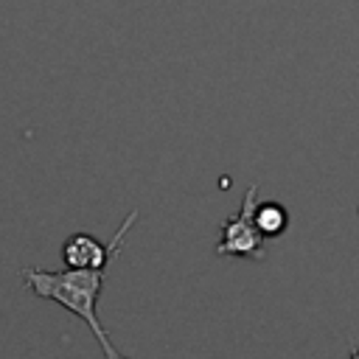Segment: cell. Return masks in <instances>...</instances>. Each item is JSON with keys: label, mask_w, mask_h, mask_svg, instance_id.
Returning <instances> with one entry per match:
<instances>
[{"label": "cell", "mask_w": 359, "mask_h": 359, "mask_svg": "<svg viewBox=\"0 0 359 359\" xmlns=\"http://www.w3.org/2000/svg\"><path fill=\"white\" fill-rule=\"evenodd\" d=\"M22 283L31 294L42 297V300H53L62 309L73 311L98 339L104 359H126L109 339L107 328L101 325L95 306H98V294L104 289V269H36V266H25L22 272Z\"/></svg>", "instance_id": "1"}, {"label": "cell", "mask_w": 359, "mask_h": 359, "mask_svg": "<svg viewBox=\"0 0 359 359\" xmlns=\"http://www.w3.org/2000/svg\"><path fill=\"white\" fill-rule=\"evenodd\" d=\"M255 205H258V185H247L241 208L236 216L222 222V238L216 244V255H241L261 261L264 258V236L255 227Z\"/></svg>", "instance_id": "2"}, {"label": "cell", "mask_w": 359, "mask_h": 359, "mask_svg": "<svg viewBox=\"0 0 359 359\" xmlns=\"http://www.w3.org/2000/svg\"><path fill=\"white\" fill-rule=\"evenodd\" d=\"M137 222V210H129L126 219L121 222L118 233L112 236L109 244H101L95 236L90 233H73L65 244H62V261L67 269H104L123 247V238L129 233V227Z\"/></svg>", "instance_id": "3"}, {"label": "cell", "mask_w": 359, "mask_h": 359, "mask_svg": "<svg viewBox=\"0 0 359 359\" xmlns=\"http://www.w3.org/2000/svg\"><path fill=\"white\" fill-rule=\"evenodd\" d=\"M289 224V213L280 202H264V205H255V227L264 238H275L286 230Z\"/></svg>", "instance_id": "4"}, {"label": "cell", "mask_w": 359, "mask_h": 359, "mask_svg": "<svg viewBox=\"0 0 359 359\" xmlns=\"http://www.w3.org/2000/svg\"><path fill=\"white\" fill-rule=\"evenodd\" d=\"M348 359H359V348H356V351H351V356H348Z\"/></svg>", "instance_id": "5"}]
</instances>
